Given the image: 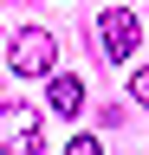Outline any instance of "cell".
<instances>
[{"label":"cell","mask_w":149,"mask_h":155,"mask_svg":"<svg viewBox=\"0 0 149 155\" xmlns=\"http://www.w3.org/2000/svg\"><path fill=\"white\" fill-rule=\"evenodd\" d=\"M7 65L20 71V78H52V65H59V39H52L46 26H26V32L7 45Z\"/></svg>","instance_id":"6da1fadb"},{"label":"cell","mask_w":149,"mask_h":155,"mask_svg":"<svg viewBox=\"0 0 149 155\" xmlns=\"http://www.w3.org/2000/svg\"><path fill=\"white\" fill-rule=\"evenodd\" d=\"M46 123H39V110L32 104H0V155H39V136Z\"/></svg>","instance_id":"7a4b0ae2"},{"label":"cell","mask_w":149,"mask_h":155,"mask_svg":"<svg viewBox=\"0 0 149 155\" xmlns=\"http://www.w3.org/2000/svg\"><path fill=\"white\" fill-rule=\"evenodd\" d=\"M97 39H104V58H136V39H143V26H136V13L130 7H110L104 19H97Z\"/></svg>","instance_id":"3957f363"},{"label":"cell","mask_w":149,"mask_h":155,"mask_svg":"<svg viewBox=\"0 0 149 155\" xmlns=\"http://www.w3.org/2000/svg\"><path fill=\"white\" fill-rule=\"evenodd\" d=\"M52 110H59V116H78L84 110V78H52Z\"/></svg>","instance_id":"277c9868"},{"label":"cell","mask_w":149,"mask_h":155,"mask_svg":"<svg viewBox=\"0 0 149 155\" xmlns=\"http://www.w3.org/2000/svg\"><path fill=\"white\" fill-rule=\"evenodd\" d=\"M130 97H136V104H143V110H149V65H143V71H136V78H130Z\"/></svg>","instance_id":"5b68a950"}]
</instances>
